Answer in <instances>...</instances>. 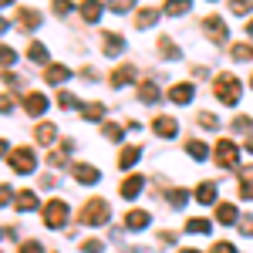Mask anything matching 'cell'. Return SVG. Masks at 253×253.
I'll return each mask as SVG.
<instances>
[{
	"mask_svg": "<svg viewBox=\"0 0 253 253\" xmlns=\"http://www.w3.org/2000/svg\"><path fill=\"white\" fill-rule=\"evenodd\" d=\"M169 101L172 105H189L193 101V84H172L169 88Z\"/></svg>",
	"mask_w": 253,
	"mask_h": 253,
	"instance_id": "15",
	"label": "cell"
},
{
	"mask_svg": "<svg viewBox=\"0 0 253 253\" xmlns=\"http://www.w3.org/2000/svg\"><path fill=\"white\" fill-rule=\"evenodd\" d=\"M247 34H253V20H250V24H247Z\"/></svg>",
	"mask_w": 253,
	"mask_h": 253,
	"instance_id": "47",
	"label": "cell"
},
{
	"mask_svg": "<svg viewBox=\"0 0 253 253\" xmlns=\"http://www.w3.org/2000/svg\"><path fill=\"white\" fill-rule=\"evenodd\" d=\"M34 206H38V196L31 193V189H24V193H17V210H20V213H31Z\"/></svg>",
	"mask_w": 253,
	"mask_h": 253,
	"instance_id": "24",
	"label": "cell"
},
{
	"mask_svg": "<svg viewBox=\"0 0 253 253\" xmlns=\"http://www.w3.org/2000/svg\"><path fill=\"white\" fill-rule=\"evenodd\" d=\"M233 128H236V132H250V128H253V122H250L247 115H240V118L233 122Z\"/></svg>",
	"mask_w": 253,
	"mask_h": 253,
	"instance_id": "40",
	"label": "cell"
},
{
	"mask_svg": "<svg viewBox=\"0 0 253 253\" xmlns=\"http://www.w3.org/2000/svg\"><path fill=\"white\" fill-rule=\"evenodd\" d=\"M213 159H216V166L233 169L236 162H240V149H236L230 138H219V142H216V149H213Z\"/></svg>",
	"mask_w": 253,
	"mask_h": 253,
	"instance_id": "5",
	"label": "cell"
},
{
	"mask_svg": "<svg viewBox=\"0 0 253 253\" xmlns=\"http://www.w3.org/2000/svg\"><path fill=\"white\" fill-rule=\"evenodd\" d=\"M250 84H253V78H250Z\"/></svg>",
	"mask_w": 253,
	"mask_h": 253,
	"instance_id": "50",
	"label": "cell"
},
{
	"mask_svg": "<svg viewBox=\"0 0 253 253\" xmlns=\"http://www.w3.org/2000/svg\"><path fill=\"white\" fill-rule=\"evenodd\" d=\"M0 203H3V206H10V186H3V189H0Z\"/></svg>",
	"mask_w": 253,
	"mask_h": 253,
	"instance_id": "45",
	"label": "cell"
},
{
	"mask_svg": "<svg viewBox=\"0 0 253 253\" xmlns=\"http://www.w3.org/2000/svg\"><path fill=\"white\" fill-rule=\"evenodd\" d=\"M156 20H159V14L152 10V7H145V10H138V17H135V27H138V31H145V27H152Z\"/></svg>",
	"mask_w": 253,
	"mask_h": 253,
	"instance_id": "25",
	"label": "cell"
},
{
	"mask_svg": "<svg viewBox=\"0 0 253 253\" xmlns=\"http://www.w3.org/2000/svg\"><path fill=\"white\" fill-rule=\"evenodd\" d=\"M108 7H112L115 14H125V10H132V7H135V0H108Z\"/></svg>",
	"mask_w": 253,
	"mask_h": 253,
	"instance_id": "37",
	"label": "cell"
},
{
	"mask_svg": "<svg viewBox=\"0 0 253 253\" xmlns=\"http://www.w3.org/2000/svg\"><path fill=\"white\" fill-rule=\"evenodd\" d=\"M81 250H84V253H105V247H101L98 240H84V243H81Z\"/></svg>",
	"mask_w": 253,
	"mask_h": 253,
	"instance_id": "39",
	"label": "cell"
},
{
	"mask_svg": "<svg viewBox=\"0 0 253 253\" xmlns=\"http://www.w3.org/2000/svg\"><path fill=\"white\" fill-rule=\"evenodd\" d=\"M230 58L233 61H253V47L250 44H233L230 47Z\"/></svg>",
	"mask_w": 253,
	"mask_h": 253,
	"instance_id": "27",
	"label": "cell"
},
{
	"mask_svg": "<svg viewBox=\"0 0 253 253\" xmlns=\"http://www.w3.org/2000/svg\"><path fill=\"white\" fill-rule=\"evenodd\" d=\"M186 233L206 236V233H210V219H206V216H196V219H189V223H186Z\"/></svg>",
	"mask_w": 253,
	"mask_h": 253,
	"instance_id": "22",
	"label": "cell"
},
{
	"mask_svg": "<svg viewBox=\"0 0 253 253\" xmlns=\"http://www.w3.org/2000/svg\"><path fill=\"white\" fill-rule=\"evenodd\" d=\"M210 253H236V247H233V243H226V240H223V243H216V247H213Z\"/></svg>",
	"mask_w": 253,
	"mask_h": 253,
	"instance_id": "43",
	"label": "cell"
},
{
	"mask_svg": "<svg viewBox=\"0 0 253 253\" xmlns=\"http://www.w3.org/2000/svg\"><path fill=\"white\" fill-rule=\"evenodd\" d=\"M105 138H112V142H122V132H125V125H115V122H105Z\"/></svg>",
	"mask_w": 253,
	"mask_h": 253,
	"instance_id": "31",
	"label": "cell"
},
{
	"mask_svg": "<svg viewBox=\"0 0 253 253\" xmlns=\"http://www.w3.org/2000/svg\"><path fill=\"white\" fill-rule=\"evenodd\" d=\"M142 186H145V175H128V179L118 186V193L125 196V199H135V196L142 193Z\"/></svg>",
	"mask_w": 253,
	"mask_h": 253,
	"instance_id": "9",
	"label": "cell"
},
{
	"mask_svg": "<svg viewBox=\"0 0 253 253\" xmlns=\"http://www.w3.org/2000/svg\"><path fill=\"white\" fill-rule=\"evenodd\" d=\"M71 175L78 179L81 186H91V182H98V179H101V172H98L95 166H84V162H81V166H75V169H71Z\"/></svg>",
	"mask_w": 253,
	"mask_h": 253,
	"instance_id": "8",
	"label": "cell"
},
{
	"mask_svg": "<svg viewBox=\"0 0 253 253\" xmlns=\"http://www.w3.org/2000/svg\"><path fill=\"white\" fill-rule=\"evenodd\" d=\"M186 152H189L193 159H206V156H210L206 142H196V138H193V142H186Z\"/></svg>",
	"mask_w": 253,
	"mask_h": 253,
	"instance_id": "29",
	"label": "cell"
},
{
	"mask_svg": "<svg viewBox=\"0 0 253 253\" xmlns=\"http://www.w3.org/2000/svg\"><path fill=\"white\" fill-rule=\"evenodd\" d=\"M44 78L51 81V84H61V81H68V78H71V71H68L64 64H51V68L44 71Z\"/></svg>",
	"mask_w": 253,
	"mask_h": 253,
	"instance_id": "21",
	"label": "cell"
},
{
	"mask_svg": "<svg viewBox=\"0 0 253 253\" xmlns=\"http://www.w3.org/2000/svg\"><path fill=\"white\" fill-rule=\"evenodd\" d=\"M216 219H219L223 226H233L236 219H240V210H236L233 203H219V206H216Z\"/></svg>",
	"mask_w": 253,
	"mask_h": 253,
	"instance_id": "14",
	"label": "cell"
},
{
	"mask_svg": "<svg viewBox=\"0 0 253 253\" xmlns=\"http://www.w3.org/2000/svg\"><path fill=\"white\" fill-rule=\"evenodd\" d=\"M182 253H199V250H182Z\"/></svg>",
	"mask_w": 253,
	"mask_h": 253,
	"instance_id": "49",
	"label": "cell"
},
{
	"mask_svg": "<svg viewBox=\"0 0 253 253\" xmlns=\"http://www.w3.org/2000/svg\"><path fill=\"white\" fill-rule=\"evenodd\" d=\"M253 0H230V10H233L236 17H243V14H250Z\"/></svg>",
	"mask_w": 253,
	"mask_h": 253,
	"instance_id": "33",
	"label": "cell"
},
{
	"mask_svg": "<svg viewBox=\"0 0 253 253\" xmlns=\"http://www.w3.org/2000/svg\"><path fill=\"white\" fill-rule=\"evenodd\" d=\"M203 34L213 41V44H226L230 41V27H226V20L210 14V17H203Z\"/></svg>",
	"mask_w": 253,
	"mask_h": 253,
	"instance_id": "4",
	"label": "cell"
},
{
	"mask_svg": "<svg viewBox=\"0 0 253 253\" xmlns=\"http://www.w3.org/2000/svg\"><path fill=\"white\" fill-rule=\"evenodd\" d=\"M0 3H3V7H10V3H14V0H0Z\"/></svg>",
	"mask_w": 253,
	"mask_h": 253,
	"instance_id": "48",
	"label": "cell"
},
{
	"mask_svg": "<svg viewBox=\"0 0 253 253\" xmlns=\"http://www.w3.org/2000/svg\"><path fill=\"white\" fill-rule=\"evenodd\" d=\"M152 128H156V135H162V138H172L175 132H179V122H175V118L159 115L156 122H152Z\"/></svg>",
	"mask_w": 253,
	"mask_h": 253,
	"instance_id": "12",
	"label": "cell"
},
{
	"mask_svg": "<svg viewBox=\"0 0 253 253\" xmlns=\"http://www.w3.org/2000/svg\"><path fill=\"white\" fill-rule=\"evenodd\" d=\"M213 91L223 105H236V101H240V81H236L233 75H219L216 84H213Z\"/></svg>",
	"mask_w": 253,
	"mask_h": 253,
	"instance_id": "2",
	"label": "cell"
},
{
	"mask_svg": "<svg viewBox=\"0 0 253 253\" xmlns=\"http://www.w3.org/2000/svg\"><path fill=\"white\" fill-rule=\"evenodd\" d=\"M20 253H44V247H41L38 240H31V243H24V247H20Z\"/></svg>",
	"mask_w": 253,
	"mask_h": 253,
	"instance_id": "42",
	"label": "cell"
},
{
	"mask_svg": "<svg viewBox=\"0 0 253 253\" xmlns=\"http://www.w3.org/2000/svg\"><path fill=\"white\" fill-rule=\"evenodd\" d=\"M135 81V68L132 64H122L112 71V88H125V84H132Z\"/></svg>",
	"mask_w": 253,
	"mask_h": 253,
	"instance_id": "11",
	"label": "cell"
},
{
	"mask_svg": "<svg viewBox=\"0 0 253 253\" xmlns=\"http://www.w3.org/2000/svg\"><path fill=\"white\" fill-rule=\"evenodd\" d=\"M206 132H213V128H219V122H216V115H210V112H199V118H196Z\"/></svg>",
	"mask_w": 253,
	"mask_h": 253,
	"instance_id": "34",
	"label": "cell"
},
{
	"mask_svg": "<svg viewBox=\"0 0 253 253\" xmlns=\"http://www.w3.org/2000/svg\"><path fill=\"white\" fill-rule=\"evenodd\" d=\"M34 138H38L41 145H51V142L58 138V128H54L51 122H44V125H38V128H34Z\"/></svg>",
	"mask_w": 253,
	"mask_h": 253,
	"instance_id": "17",
	"label": "cell"
},
{
	"mask_svg": "<svg viewBox=\"0 0 253 253\" xmlns=\"http://www.w3.org/2000/svg\"><path fill=\"white\" fill-rule=\"evenodd\" d=\"M247 152H253V135H250V138H247Z\"/></svg>",
	"mask_w": 253,
	"mask_h": 253,
	"instance_id": "46",
	"label": "cell"
},
{
	"mask_svg": "<svg viewBox=\"0 0 253 253\" xmlns=\"http://www.w3.org/2000/svg\"><path fill=\"white\" fill-rule=\"evenodd\" d=\"M71 10H75V3H71V0H54V14H58V17H68Z\"/></svg>",
	"mask_w": 253,
	"mask_h": 253,
	"instance_id": "38",
	"label": "cell"
},
{
	"mask_svg": "<svg viewBox=\"0 0 253 253\" xmlns=\"http://www.w3.org/2000/svg\"><path fill=\"white\" fill-rule=\"evenodd\" d=\"M186 199H189L186 189H169V203H172L175 210H179V206H186Z\"/></svg>",
	"mask_w": 253,
	"mask_h": 253,
	"instance_id": "36",
	"label": "cell"
},
{
	"mask_svg": "<svg viewBox=\"0 0 253 253\" xmlns=\"http://www.w3.org/2000/svg\"><path fill=\"white\" fill-rule=\"evenodd\" d=\"M138 159H142V149H138V145H125V149L118 152V169H132Z\"/></svg>",
	"mask_w": 253,
	"mask_h": 253,
	"instance_id": "13",
	"label": "cell"
},
{
	"mask_svg": "<svg viewBox=\"0 0 253 253\" xmlns=\"http://www.w3.org/2000/svg\"><path fill=\"white\" fill-rule=\"evenodd\" d=\"M81 17L88 20V24L101 20V3H98V0H81Z\"/></svg>",
	"mask_w": 253,
	"mask_h": 253,
	"instance_id": "16",
	"label": "cell"
},
{
	"mask_svg": "<svg viewBox=\"0 0 253 253\" xmlns=\"http://www.w3.org/2000/svg\"><path fill=\"white\" fill-rule=\"evenodd\" d=\"M193 7V0H166V14L169 17H179V14H186Z\"/></svg>",
	"mask_w": 253,
	"mask_h": 253,
	"instance_id": "26",
	"label": "cell"
},
{
	"mask_svg": "<svg viewBox=\"0 0 253 253\" xmlns=\"http://www.w3.org/2000/svg\"><path fill=\"white\" fill-rule=\"evenodd\" d=\"M240 230L247 236H253V216H243V219H240Z\"/></svg>",
	"mask_w": 253,
	"mask_h": 253,
	"instance_id": "44",
	"label": "cell"
},
{
	"mask_svg": "<svg viewBox=\"0 0 253 253\" xmlns=\"http://www.w3.org/2000/svg\"><path fill=\"white\" fill-rule=\"evenodd\" d=\"M108 216H112V210H108L105 199H88L84 210H81V223L84 226H101V223H108Z\"/></svg>",
	"mask_w": 253,
	"mask_h": 253,
	"instance_id": "1",
	"label": "cell"
},
{
	"mask_svg": "<svg viewBox=\"0 0 253 253\" xmlns=\"http://www.w3.org/2000/svg\"><path fill=\"white\" fill-rule=\"evenodd\" d=\"M14 61H17V54H14V51L3 44V71H10V64H14Z\"/></svg>",
	"mask_w": 253,
	"mask_h": 253,
	"instance_id": "41",
	"label": "cell"
},
{
	"mask_svg": "<svg viewBox=\"0 0 253 253\" xmlns=\"http://www.w3.org/2000/svg\"><path fill=\"white\" fill-rule=\"evenodd\" d=\"M58 105L64 108V112H68V108H81V101L75 95H68V91H61V95H58Z\"/></svg>",
	"mask_w": 253,
	"mask_h": 253,
	"instance_id": "35",
	"label": "cell"
},
{
	"mask_svg": "<svg viewBox=\"0 0 253 253\" xmlns=\"http://www.w3.org/2000/svg\"><path fill=\"white\" fill-rule=\"evenodd\" d=\"M81 115L88 118V122H98V118L105 115V105H81Z\"/></svg>",
	"mask_w": 253,
	"mask_h": 253,
	"instance_id": "30",
	"label": "cell"
},
{
	"mask_svg": "<svg viewBox=\"0 0 253 253\" xmlns=\"http://www.w3.org/2000/svg\"><path fill=\"white\" fill-rule=\"evenodd\" d=\"M138 101H145V105H156L159 101V88L152 81H142V84H138Z\"/></svg>",
	"mask_w": 253,
	"mask_h": 253,
	"instance_id": "20",
	"label": "cell"
},
{
	"mask_svg": "<svg viewBox=\"0 0 253 253\" xmlns=\"http://www.w3.org/2000/svg\"><path fill=\"white\" fill-rule=\"evenodd\" d=\"M7 162H10V169L20 175L34 172V166H38V156L31 152V149H14V156H7Z\"/></svg>",
	"mask_w": 253,
	"mask_h": 253,
	"instance_id": "6",
	"label": "cell"
},
{
	"mask_svg": "<svg viewBox=\"0 0 253 253\" xmlns=\"http://www.w3.org/2000/svg\"><path fill=\"white\" fill-rule=\"evenodd\" d=\"M101 44H105V54H108V58H115V54L125 51V38H122V34H112V31L101 34Z\"/></svg>",
	"mask_w": 253,
	"mask_h": 253,
	"instance_id": "10",
	"label": "cell"
},
{
	"mask_svg": "<svg viewBox=\"0 0 253 253\" xmlns=\"http://www.w3.org/2000/svg\"><path fill=\"white\" fill-rule=\"evenodd\" d=\"M196 199H199L203 206H210V203L216 199V186L213 182H199V186H196Z\"/></svg>",
	"mask_w": 253,
	"mask_h": 253,
	"instance_id": "23",
	"label": "cell"
},
{
	"mask_svg": "<svg viewBox=\"0 0 253 253\" xmlns=\"http://www.w3.org/2000/svg\"><path fill=\"white\" fill-rule=\"evenodd\" d=\"M27 58L34 61V64H44V61H47V47H44V44H31Z\"/></svg>",
	"mask_w": 253,
	"mask_h": 253,
	"instance_id": "32",
	"label": "cell"
},
{
	"mask_svg": "<svg viewBox=\"0 0 253 253\" xmlns=\"http://www.w3.org/2000/svg\"><path fill=\"white\" fill-rule=\"evenodd\" d=\"M64 223H68V203L64 199H51L44 206V226L47 230H61Z\"/></svg>",
	"mask_w": 253,
	"mask_h": 253,
	"instance_id": "3",
	"label": "cell"
},
{
	"mask_svg": "<svg viewBox=\"0 0 253 253\" xmlns=\"http://www.w3.org/2000/svg\"><path fill=\"white\" fill-rule=\"evenodd\" d=\"M24 108H27V115H44V112H47V98L41 95V91H31V95L24 98Z\"/></svg>",
	"mask_w": 253,
	"mask_h": 253,
	"instance_id": "7",
	"label": "cell"
},
{
	"mask_svg": "<svg viewBox=\"0 0 253 253\" xmlns=\"http://www.w3.org/2000/svg\"><path fill=\"white\" fill-rule=\"evenodd\" d=\"M125 226H128V230H145V226H149V213H145V210H132V213L125 216Z\"/></svg>",
	"mask_w": 253,
	"mask_h": 253,
	"instance_id": "18",
	"label": "cell"
},
{
	"mask_svg": "<svg viewBox=\"0 0 253 253\" xmlns=\"http://www.w3.org/2000/svg\"><path fill=\"white\" fill-rule=\"evenodd\" d=\"M17 24L24 27V31H34V27L41 24V14H38V10H31V7H24V10L17 14Z\"/></svg>",
	"mask_w": 253,
	"mask_h": 253,
	"instance_id": "19",
	"label": "cell"
},
{
	"mask_svg": "<svg viewBox=\"0 0 253 253\" xmlns=\"http://www.w3.org/2000/svg\"><path fill=\"white\" fill-rule=\"evenodd\" d=\"M159 54H162L166 61H172V58H179V47H175L169 38H159Z\"/></svg>",
	"mask_w": 253,
	"mask_h": 253,
	"instance_id": "28",
	"label": "cell"
}]
</instances>
